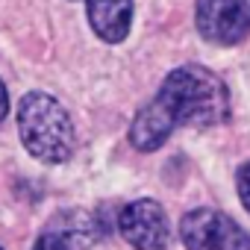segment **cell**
<instances>
[{
	"label": "cell",
	"instance_id": "8",
	"mask_svg": "<svg viewBox=\"0 0 250 250\" xmlns=\"http://www.w3.org/2000/svg\"><path fill=\"white\" fill-rule=\"evenodd\" d=\"M33 250H68V238L59 235V232H53V229H47V232L36 241Z\"/></svg>",
	"mask_w": 250,
	"mask_h": 250
},
{
	"label": "cell",
	"instance_id": "5",
	"mask_svg": "<svg viewBox=\"0 0 250 250\" xmlns=\"http://www.w3.org/2000/svg\"><path fill=\"white\" fill-rule=\"evenodd\" d=\"M194 24L212 44H238L250 33V0H197Z\"/></svg>",
	"mask_w": 250,
	"mask_h": 250
},
{
	"label": "cell",
	"instance_id": "4",
	"mask_svg": "<svg viewBox=\"0 0 250 250\" xmlns=\"http://www.w3.org/2000/svg\"><path fill=\"white\" fill-rule=\"evenodd\" d=\"M118 232L124 235V241H127L133 250H168V244H171L168 215L150 197L133 200V203H127L121 209Z\"/></svg>",
	"mask_w": 250,
	"mask_h": 250
},
{
	"label": "cell",
	"instance_id": "9",
	"mask_svg": "<svg viewBox=\"0 0 250 250\" xmlns=\"http://www.w3.org/2000/svg\"><path fill=\"white\" fill-rule=\"evenodd\" d=\"M235 183H238V197H241V203H244L247 212H250V162H244V165L238 168Z\"/></svg>",
	"mask_w": 250,
	"mask_h": 250
},
{
	"label": "cell",
	"instance_id": "2",
	"mask_svg": "<svg viewBox=\"0 0 250 250\" xmlns=\"http://www.w3.org/2000/svg\"><path fill=\"white\" fill-rule=\"evenodd\" d=\"M18 133L24 147L50 165L68 162L74 153V124L62 103L44 91H27L18 103Z\"/></svg>",
	"mask_w": 250,
	"mask_h": 250
},
{
	"label": "cell",
	"instance_id": "10",
	"mask_svg": "<svg viewBox=\"0 0 250 250\" xmlns=\"http://www.w3.org/2000/svg\"><path fill=\"white\" fill-rule=\"evenodd\" d=\"M9 115V94H6V85H3V80H0V121H3Z\"/></svg>",
	"mask_w": 250,
	"mask_h": 250
},
{
	"label": "cell",
	"instance_id": "1",
	"mask_svg": "<svg viewBox=\"0 0 250 250\" xmlns=\"http://www.w3.org/2000/svg\"><path fill=\"white\" fill-rule=\"evenodd\" d=\"M153 103L162 109V115L177 127H215L229 118V91L227 83L203 68V65H180L174 68Z\"/></svg>",
	"mask_w": 250,
	"mask_h": 250
},
{
	"label": "cell",
	"instance_id": "6",
	"mask_svg": "<svg viewBox=\"0 0 250 250\" xmlns=\"http://www.w3.org/2000/svg\"><path fill=\"white\" fill-rule=\"evenodd\" d=\"M88 24L106 44H121L133 27V0H85Z\"/></svg>",
	"mask_w": 250,
	"mask_h": 250
},
{
	"label": "cell",
	"instance_id": "3",
	"mask_svg": "<svg viewBox=\"0 0 250 250\" xmlns=\"http://www.w3.org/2000/svg\"><path fill=\"white\" fill-rule=\"evenodd\" d=\"M186 250H250V235L218 209H191L180 221Z\"/></svg>",
	"mask_w": 250,
	"mask_h": 250
},
{
	"label": "cell",
	"instance_id": "7",
	"mask_svg": "<svg viewBox=\"0 0 250 250\" xmlns=\"http://www.w3.org/2000/svg\"><path fill=\"white\" fill-rule=\"evenodd\" d=\"M174 133V124L162 115V109L150 100L145 109H139V115L133 118L130 127V142L133 147H139L142 153H150L156 147H162L168 142V136Z\"/></svg>",
	"mask_w": 250,
	"mask_h": 250
}]
</instances>
